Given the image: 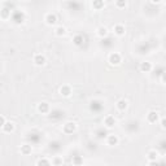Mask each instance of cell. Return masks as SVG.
I'll use <instances>...</instances> for the list:
<instances>
[{"label":"cell","instance_id":"3957f363","mask_svg":"<svg viewBox=\"0 0 166 166\" xmlns=\"http://www.w3.org/2000/svg\"><path fill=\"white\" fill-rule=\"evenodd\" d=\"M34 64L38 66H43L46 64V56L42 53H38L34 56Z\"/></svg>","mask_w":166,"mask_h":166},{"label":"cell","instance_id":"e0dca14e","mask_svg":"<svg viewBox=\"0 0 166 166\" xmlns=\"http://www.w3.org/2000/svg\"><path fill=\"white\" fill-rule=\"evenodd\" d=\"M21 153L25 154V156L30 154L31 153V147H30V145H22V147H21Z\"/></svg>","mask_w":166,"mask_h":166},{"label":"cell","instance_id":"30bf717a","mask_svg":"<svg viewBox=\"0 0 166 166\" xmlns=\"http://www.w3.org/2000/svg\"><path fill=\"white\" fill-rule=\"evenodd\" d=\"M38 110H39L42 114H46V113H48V110H49V105L47 103H40L39 105H38Z\"/></svg>","mask_w":166,"mask_h":166},{"label":"cell","instance_id":"9c48e42d","mask_svg":"<svg viewBox=\"0 0 166 166\" xmlns=\"http://www.w3.org/2000/svg\"><path fill=\"white\" fill-rule=\"evenodd\" d=\"M113 30H114V34L118 36H122L125 35V27L122 25H116L114 27H113Z\"/></svg>","mask_w":166,"mask_h":166},{"label":"cell","instance_id":"4fadbf2b","mask_svg":"<svg viewBox=\"0 0 166 166\" xmlns=\"http://www.w3.org/2000/svg\"><path fill=\"white\" fill-rule=\"evenodd\" d=\"M92 7H94L95 9L100 11L101 8L104 7V0H94V1H92Z\"/></svg>","mask_w":166,"mask_h":166},{"label":"cell","instance_id":"f1b7e54d","mask_svg":"<svg viewBox=\"0 0 166 166\" xmlns=\"http://www.w3.org/2000/svg\"><path fill=\"white\" fill-rule=\"evenodd\" d=\"M152 3H154V4H158V3H161V0H152Z\"/></svg>","mask_w":166,"mask_h":166},{"label":"cell","instance_id":"7402d4cb","mask_svg":"<svg viewBox=\"0 0 166 166\" xmlns=\"http://www.w3.org/2000/svg\"><path fill=\"white\" fill-rule=\"evenodd\" d=\"M36 165L38 166H40V165H51V161H48L47 158H42V160H39V161L36 162Z\"/></svg>","mask_w":166,"mask_h":166},{"label":"cell","instance_id":"9a60e30c","mask_svg":"<svg viewBox=\"0 0 166 166\" xmlns=\"http://www.w3.org/2000/svg\"><path fill=\"white\" fill-rule=\"evenodd\" d=\"M73 42H74L75 46H78V47H79V46L83 44V36L82 35H75L74 39H73Z\"/></svg>","mask_w":166,"mask_h":166},{"label":"cell","instance_id":"603a6c76","mask_svg":"<svg viewBox=\"0 0 166 166\" xmlns=\"http://www.w3.org/2000/svg\"><path fill=\"white\" fill-rule=\"evenodd\" d=\"M62 158H60V157H56V158H55L53 160V161H52V164H53V165H61V164H62Z\"/></svg>","mask_w":166,"mask_h":166},{"label":"cell","instance_id":"d4e9b609","mask_svg":"<svg viewBox=\"0 0 166 166\" xmlns=\"http://www.w3.org/2000/svg\"><path fill=\"white\" fill-rule=\"evenodd\" d=\"M5 123H7V121H5V117H4V116H0V127H3Z\"/></svg>","mask_w":166,"mask_h":166},{"label":"cell","instance_id":"52a82bcc","mask_svg":"<svg viewBox=\"0 0 166 166\" xmlns=\"http://www.w3.org/2000/svg\"><path fill=\"white\" fill-rule=\"evenodd\" d=\"M46 22H47L48 25H55L57 22V17L56 14L53 13H48L47 16H46Z\"/></svg>","mask_w":166,"mask_h":166},{"label":"cell","instance_id":"277c9868","mask_svg":"<svg viewBox=\"0 0 166 166\" xmlns=\"http://www.w3.org/2000/svg\"><path fill=\"white\" fill-rule=\"evenodd\" d=\"M60 94L62 95V96H65V97L70 96L71 95V87L68 86V84H64V86L60 88Z\"/></svg>","mask_w":166,"mask_h":166},{"label":"cell","instance_id":"ffe728a7","mask_svg":"<svg viewBox=\"0 0 166 166\" xmlns=\"http://www.w3.org/2000/svg\"><path fill=\"white\" fill-rule=\"evenodd\" d=\"M73 164L74 165H82L83 164V158L81 156H75L74 158H73Z\"/></svg>","mask_w":166,"mask_h":166},{"label":"cell","instance_id":"ba28073f","mask_svg":"<svg viewBox=\"0 0 166 166\" xmlns=\"http://www.w3.org/2000/svg\"><path fill=\"white\" fill-rule=\"evenodd\" d=\"M127 105H129V104H127V101L125 100V99H121V100H118V101H117V104H116L117 109H118V110H121V112H123V110L127 108Z\"/></svg>","mask_w":166,"mask_h":166},{"label":"cell","instance_id":"ac0fdd59","mask_svg":"<svg viewBox=\"0 0 166 166\" xmlns=\"http://www.w3.org/2000/svg\"><path fill=\"white\" fill-rule=\"evenodd\" d=\"M116 7L122 9V8L126 7V0H116Z\"/></svg>","mask_w":166,"mask_h":166},{"label":"cell","instance_id":"6da1fadb","mask_svg":"<svg viewBox=\"0 0 166 166\" xmlns=\"http://www.w3.org/2000/svg\"><path fill=\"white\" fill-rule=\"evenodd\" d=\"M75 129H77V125L74 122H66L62 127V131L65 134H73L75 131Z\"/></svg>","mask_w":166,"mask_h":166},{"label":"cell","instance_id":"cb8c5ba5","mask_svg":"<svg viewBox=\"0 0 166 166\" xmlns=\"http://www.w3.org/2000/svg\"><path fill=\"white\" fill-rule=\"evenodd\" d=\"M97 134H99V135H97V138H100V139H101V138H105V136L108 135V134H106V131H105V130H104V131H103V130H100V131H97Z\"/></svg>","mask_w":166,"mask_h":166},{"label":"cell","instance_id":"8fae6325","mask_svg":"<svg viewBox=\"0 0 166 166\" xmlns=\"http://www.w3.org/2000/svg\"><path fill=\"white\" fill-rule=\"evenodd\" d=\"M1 130L4 131V132H12V131L14 130V125L12 123V122H7V123L1 127Z\"/></svg>","mask_w":166,"mask_h":166},{"label":"cell","instance_id":"d6986e66","mask_svg":"<svg viewBox=\"0 0 166 166\" xmlns=\"http://www.w3.org/2000/svg\"><path fill=\"white\" fill-rule=\"evenodd\" d=\"M157 157H158V153H157L156 151H151V152L148 153V158H149L151 161H154Z\"/></svg>","mask_w":166,"mask_h":166},{"label":"cell","instance_id":"5bb4252c","mask_svg":"<svg viewBox=\"0 0 166 166\" xmlns=\"http://www.w3.org/2000/svg\"><path fill=\"white\" fill-rule=\"evenodd\" d=\"M108 144L109 145H117L118 144V138L116 135H109L108 136Z\"/></svg>","mask_w":166,"mask_h":166},{"label":"cell","instance_id":"8992f818","mask_svg":"<svg viewBox=\"0 0 166 166\" xmlns=\"http://www.w3.org/2000/svg\"><path fill=\"white\" fill-rule=\"evenodd\" d=\"M147 119L148 122H151V123H156L157 121H158V113L157 112H149L147 116Z\"/></svg>","mask_w":166,"mask_h":166},{"label":"cell","instance_id":"44dd1931","mask_svg":"<svg viewBox=\"0 0 166 166\" xmlns=\"http://www.w3.org/2000/svg\"><path fill=\"white\" fill-rule=\"evenodd\" d=\"M55 31H56V35H57V36H62L64 34H65V27L60 26V27H57Z\"/></svg>","mask_w":166,"mask_h":166},{"label":"cell","instance_id":"7c38bea8","mask_svg":"<svg viewBox=\"0 0 166 166\" xmlns=\"http://www.w3.org/2000/svg\"><path fill=\"white\" fill-rule=\"evenodd\" d=\"M140 70H141V71H144V73L151 71V70H152V64H151V62H141Z\"/></svg>","mask_w":166,"mask_h":166},{"label":"cell","instance_id":"83f0119b","mask_svg":"<svg viewBox=\"0 0 166 166\" xmlns=\"http://www.w3.org/2000/svg\"><path fill=\"white\" fill-rule=\"evenodd\" d=\"M162 82L166 83V73H164V74H162Z\"/></svg>","mask_w":166,"mask_h":166},{"label":"cell","instance_id":"5b68a950","mask_svg":"<svg viewBox=\"0 0 166 166\" xmlns=\"http://www.w3.org/2000/svg\"><path fill=\"white\" fill-rule=\"evenodd\" d=\"M104 125L110 129V127H113L116 125V118L113 116H106L105 119H104Z\"/></svg>","mask_w":166,"mask_h":166},{"label":"cell","instance_id":"2e32d148","mask_svg":"<svg viewBox=\"0 0 166 166\" xmlns=\"http://www.w3.org/2000/svg\"><path fill=\"white\" fill-rule=\"evenodd\" d=\"M106 34H108L106 27H104V26H101V27H99V29H97V35H99V36L104 38V36H106Z\"/></svg>","mask_w":166,"mask_h":166},{"label":"cell","instance_id":"484cf974","mask_svg":"<svg viewBox=\"0 0 166 166\" xmlns=\"http://www.w3.org/2000/svg\"><path fill=\"white\" fill-rule=\"evenodd\" d=\"M161 125H162V127H164V129H166V117L161 119Z\"/></svg>","mask_w":166,"mask_h":166},{"label":"cell","instance_id":"7a4b0ae2","mask_svg":"<svg viewBox=\"0 0 166 166\" xmlns=\"http://www.w3.org/2000/svg\"><path fill=\"white\" fill-rule=\"evenodd\" d=\"M121 61H122V57L117 52H114V53H112L109 56V62L112 64V65H118V64H121Z\"/></svg>","mask_w":166,"mask_h":166},{"label":"cell","instance_id":"4316f807","mask_svg":"<svg viewBox=\"0 0 166 166\" xmlns=\"http://www.w3.org/2000/svg\"><path fill=\"white\" fill-rule=\"evenodd\" d=\"M7 11L8 9H3V18H7V14H8Z\"/></svg>","mask_w":166,"mask_h":166}]
</instances>
